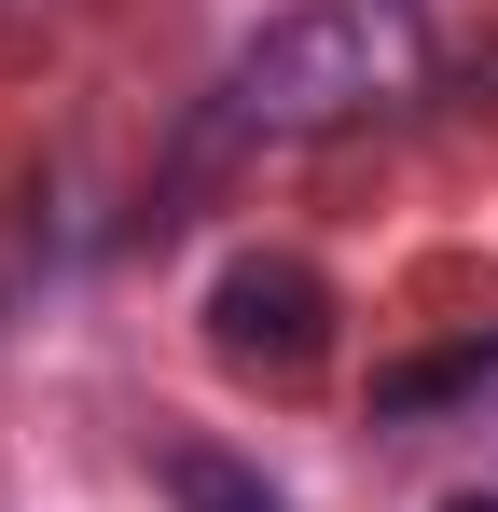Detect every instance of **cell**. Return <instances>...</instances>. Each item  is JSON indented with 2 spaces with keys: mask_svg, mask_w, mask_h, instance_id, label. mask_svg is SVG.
Masks as SVG:
<instances>
[{
  "mask_svg": "<svg viewBox=\"0 0 498 512\" xmlns=\"http://www.w3.org/2000/svg\"><path fill=\"white\" fill-rule=\"evenodd\" d=\"M415 70H429V42H415L402 0H305V14H277L263 42H236L208 125H222V139H319V125L388 111Z\"/></svg>",
  "mask_w": 498,
  "mask_h": 512,
  "instance_id": "1",
  "label": "cell"
},
{
  "mask_svg": "<svg viewBox=\"0 0 498 512\" xmlns=\"http://www.w3.org/2000/svg\"><path fill=\"white\" fill-rule=\"evenodd\" d=\"M208 346H222V374H263V388L319 374L332 360V277L305 250H236L208 277Z\"/></svg>",
  "mask_w": 498,
  "mask_h": 512,
  "instance_id": "2",
  "label": "cell"
},
{
  "mask_svg": "<svg viewBox=\"0 0 498 512\" xmlns=\"http://www.w3.org/2000/svg\"><path fill=\"white\" fill-rule=\"evenodd\" d=\"M153 485H166V512H291V499H277V485L236 457V443H166Z\"/></svg>",
  "mask_w": 498,
  "mask_h": 512,
  "instance_id": "3",
  "label": "cell"
},
{
  "mask_svg": "<svg viewBox=\"0 0 498 512\" xmlns=\"http://www.w3.org/2000/svg\"><path fill=\"white\" fill-rule=\"evenodd\" d=\"M443 512H498V499H443Z\"/></svg>",
  "mask_w": 498,
  "mask_h": 512,
  "instance_id": "4",
  "label": "cell"
}]
</instances>
